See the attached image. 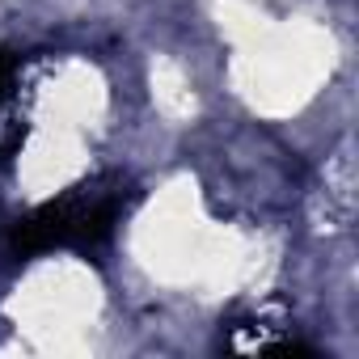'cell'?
<instances>
[{
	"mask_svg": "<svg viewBox=\"0 0 359 359\" xmlns=\"http://www.w3.org/2000/svg\"><path fill=\"white\" fill-rule=\"evenodd\" d=\"M127 208V187L123 182H89L72 187L68 195L26 212L9 229V250L18 258H39L51 250H97L114 224L118 212Z\"/></svg>",
	"mask_w": 359,
	"mask_h": 359,
	"instance_id": "6da1fadb",
	"label": "cell"
},
{
	"mask_svg": "<svg viewBox=\"0 0 359 359\" xmlns=\"http://www.w3.org/2000/svg\"><path fill=\"white\" fill-rule=\"evenodd\" d=\"M18 81H22V55L18 51H0V114H5V106L13 102Z\"/></svg>",
	"mask_w": 359,
	"mask_h": 359,
	"instance_id": "7a4b0ae2",
	"label": "cell"
}]
</instances>
